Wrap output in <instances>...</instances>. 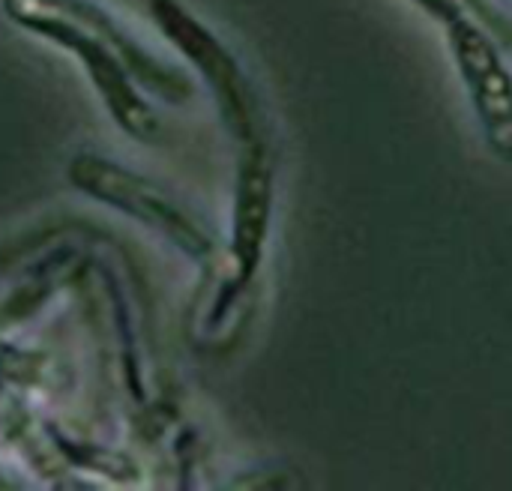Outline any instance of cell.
<instances>
[{
  "label": "cell",
  "instance_id": "cell-1",
  "mask_svg": "<svg viewBox=\"0 0 512 491\" xmlns=\"http://www.w3.org/2000/svg\"><path fill=\"white\" fill-rule=\"evenodd\" d=\"M6 9L15 21L39 30L42 36L63 42L66 48H72L84 60V66L90 69V75H93L99 93L105 96L111 114L132 135H138V138L156 135V120L132 93L117 57H126L135 66H144V63H138L129 42H123L108 27L105 18H99L87 6H69V3H54V0H6Z\"/></svg>",
  "mask_w": 512,
  "mask_h": 491
},
{
  "label": "cell",
  "instance_id": "cell-2",
  "mask_svg": "<svg viewBox=\"0 0 512 491\" xmlns=\"http://www.w3.org/2000/svg\"><path fill=\"white\" fill-rule=\"evenodd\" d=\"M72 180L84 192H90L96 198H105L108 204H114V207H120V210H126V213H132V216H138V219L168 231L186 249H192V252L204 249V237L153 186H147L144 180L132 177L129 171L114 168V165H108L102 159L81 156L72 165Z\"/></svg>",
  "mask_w": 512,
  "mask_h": 491
}]
</instances>
